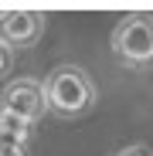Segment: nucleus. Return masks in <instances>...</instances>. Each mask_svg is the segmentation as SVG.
<instances>
[{
	"instance_id": "nucleus-6",
	"label": "nucleus",
	"mask_w": 153,
	"mask_h": 156,
	"mask_svg": "<svg viewBox=\"0 0 153 156\" xmlns=\"http://www.w3.org/2000/svg\"><path fill=\"white\" fill-rule=\"evenodd\" d=\"M10 65H14V51H10L7 44H0V78L10 71Z\"/></svg>"
},
{
	"instance_id": "nucleus-3",
	"label": "nucleus",
	"mask_w": 153,
	"mask_h": 156,
	"mask_svg": "<svg viewBox=\"0 0 153 156\" xmlns=\"http://www.w3.org/2000/svg\"><path fill=\"white\" fill-rule=\"evenodd\" d=\"M0 112H10L24 122H38L48 112V102H44V85L38 78H14V82L4 88L0 95Z\"/></svg>"
},
{
	"instance_id": "nucleus-2",
	"label": "nucleus",
	"mask_w": 153,
	"mask_h": 156,
	"mask_svg": "<svg viewBox=\"0 0 153 156\" xmlns=\"http://www.w3.org/2000/svg\"><path fill=\"white\" fill-rule=\"evenodd\" d=\"M112 58L129 71L153 68V17L133 14L122 17L112 31Z\"/></svg>"
},
{
	"instance_id": "nucleus-5",
	"label": "nucleus",
	"mask_w": 153,
	"mask_h": 156,
	"mask_svg": "<svg viewBox=\"0 0 153 156\" xmlns=\"http://www.w3.org/2000/svg\"><path fill=\"white\" fill-rule=\"evenodd\" d=\"M27 143H31V122L0 112V156H27Z\"/></svg>"
},
{
	"instance_id": "nucleus-1",
	"label": "nucleus",
	"mask_w": 153,
	"mask_h": 156,
	"mask_svg": "<svg viewBox=\"0 0 153 156\" xmlns=\"http://www.w3.org/2000/svg\"><path fill=\"white\" fill-rule=\"evenodd\" d=\"M41 85L48 109L61 119H78L95 105V82L78 65H58Z\"/></svg>"
},
{
	"instance_id": "nucleus-7",
	"label": "nucleus",
	"mask_w": 153,
	"mask_h": 156,
	"mask_svg": "<svg viewBox=\"0 0 153 156\" xmlns=\"http://www.w3.org/2000/svg\"><path fill=\"white\" fill-rule=\"evenodd\" d=\"M112 156H153V153H150L146 146L136 143V146H126V149H119V153H112Z\"/></svg>"
},
{
	"instance_id": "nucleus-4",
	"label": "nucleus",
	"mask_w": 153,
	"mask_h": 156,
	"mask_svg": "<svg viewBox=\"0 0 153 156\" xmlns=\"http://www.w3.org/2000/svg\"><path fill=\"white\" fill-rule=\"evenodd\" d=\"M44 34V17L34 10H7L0 14V44L14 48H31Z\"/></svg>"
}]
</instances>
